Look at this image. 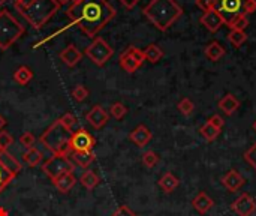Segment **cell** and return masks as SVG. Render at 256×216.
<instances>
[{
    "label": "cell",
    "instance_id": "20",
    "mask_svg": "<svg viewBox=\"0 0 256 216\" xmlns=\"http://www.w3.org/2000/svg\"><path fill=\"white\" fill-rule=\"evenodd\" d=\"M118 63H120L122 69H123L124 72H128V74H134V72H136V71L141 68V65L130 56V53L128 51V48L120 54Z\"/></svg>",
    "mask_w": 256,
    "mask_h": 216
},
{
    "label": "cell",
    "instance_id": "46",
    "mask_svg": "<svg viewBox=\"0 0 256 216\" xmlns=\"http://www.w3.org/2000/svg\"><path fill=\"white\" fill-rule=\"evenodd\" d=\"M4 126H6V119H4V117H3V116L0 114V131H2V129L4 128Z\"/></svg>",
    "mask_w": 256,
    "mask_h": 216
},
{
    "label": "cell",
    "instance_id": "21",
    "mask_svg": "<svg viewBox=\"0 0 256 216\" xmlns=\"http://www.w3.org/2000/svg\"><path fill=\"white\" fill-rule=\"evenodd\" d=\"M14 81L16 83V84H20V86H26V84H28L32 80H33V71L28 68V66H26V65H22V66H20V68H16L15 69V72H14Z\"/></svg>",
    "mask_w": 256,
    "mask_h": 216
},
{
    "label": "cell",
    "instance_id": "10",
    "mask_svg": "<svg viewBox=\"0 0 256 216\" xmlns=\"http://www.w3.org/2000/svg\"><path fill=\"white\" fill-rule=\"evenodd\" d=\"M231 210L238 216H252L256 212V201L250 194L243 192L231 204Z\"/></svg>",
    "mask_w": 256,
    "mask_h": 216
},
{
    "label": "cell",
    "instance_id": "26",
    "mask_svg": "<svg viewBox=\"0 0 256 216\" xmlns=\"http://www.w3.org/2000/svg\"><path fill=\"white\" fill-rule=\"evenodd\" d=\"M144 57H146L147 62L154 65V63H158L164 57V50L159 45H156V44H150L144 50Z\"/></svg>",
    "mask_w": 256,
    "mask_h": 216
},
{
    "label": "cell",
    "instance_id": "27",
    "mask_svg": "<svg viewBox=\"0 0 256 216\" xmlns=\"http://www.w3.org/2000/svg\"><path fill=\"white\" fill-rule=\"evenodd\" d=\"M70 153H72V159L75 161V164L82 168H87L96 159L93 152H70Z\"/></svg>",
    "mask_w": 256,
    "mask_h": 216
},
{
    "label": "cell",
    "instance_id": "36",
    "mask_svg": "<svg viewBox=\"0 0 256 216\" xmlns=\"http://www.w3.org/2000/svg\"><path fill=\"white\" fill-rule=\"evenodd\" d=\"M18 141H20V144H21L26 150H27V149H33L34 144H36V138H34V135H33L32 132H24V134H21L20 138H18Z\"/></svg>",
    "mask_w": 256,
    "mask_h": 216
},
{
    "label": "cell",
    "instance_id": "38",
    "mask_svg": "<svg viewBox=\"0 0 256 216\" xmlns=\"http://www.w3.org/2000/svg\"><path fill=\"white\" fill-rule=\"evenodd\" d=\"M58 120H60L62 125H63L66 129H69V131H72V128L76 125V117H75V114H72V113H64Z\"/></svg>",
    "mask_w": 256,
    "mask_h": 216
},
{
    "label": "cell",
    "instance_id": "9",
    "mask_svg": "<svg viewBox=\"0 0 256 216\" xmlns=\"http://www.w3.org/2000/svg\"><path fill=\"white\" fill-rule=\"evenodd\" d=\"M94 146H96V138L86 128H80L78 131L70 134L69 138L70 152H93Z\"/></svg>",
    "mask_w": 256,
    "mask_h": 216
},
{
    "label": "cell",
    "instance_id": "4",
    "mask_svg": "<svg viewBox=\"0 0 256 216\" xmlns=\"http://www.w3.org/2000/svg\"><path fill=\"white\" fill-rule=\"evenodd\" d=\"M70 131L66 129L62 122L57 119L52 122L39 137V141L45 149L52 152L54 155H69V138H70Z\"/></svg>",
    "mask_w": 256,
    "mask_h": 216
},
{
    "label": "cell",
    "instance_id": "25",
    "mask_svg": "<svg viewBox=\"0 0 256 216\" xmlns=\"http://www.w3.org/2000/svg\"><path fill=\"white\" fill-rule=\"evenodd\" d=\"M80 183L86 188V189H88V191H93L98 185H99V176L94 173V171H92V170H87V171H84L81 176H80Z\"/></svg>",
    "mask_w": 256,
    "mask_h": 216
},
{
    "label": "cell",
    "instance_id": "49",
    "mask_svg": "<svg viewBox=\"0 0 256 216\" xmlns=\"http://www.w3.org/2000/svg\"><path fill=\"white\" fill-rule=\"evenodd\" d=\"M4 3H6V0H0V6H2V5H4Z\"/></svg>",
    "mask_w": 256,
    "mask_h": 216
},
{
    "label": "cell",
    "instance_id": "50",
    "mask_svg": "<svg viewBox=\"0 0 256 216\" xmlns=\"http://www.w3.org/2000/svg\"><path fill=\"white\" fill-rule=\"evenodd\" d=\"M252 128H254V129H255V131H256V120H255V122H254V125H252Z\"/></svg>",
    "mask_w": 256,
    "mask_h": 216
},
{
    "label": "cell",
    "instance_id": "18",
    "mask_svg": "<svg viewBox=\"0 0 256 216\" xmlns=\"http://www.w3.org/2000/svg\"><path fill=\"white\" fill-rule=\"evenodd\" d=\"M76 182H78V179L74 176V173H66V174H63V176H60V177H58L56 182H52V183H54V186L57 188L58 192L68 194V192L76 185Z\"/></svg>",
    "mask_w": 256,
    "mask_h": 216
},
{
    "label": "cell",
    "instance_id": "22",
    "mask_svg": "<svg viewBox=\"0 0 256 216\" xmlns=\"http://www.w3.org/2000/svg\"><path fill=\"white\" fill-rule=\"evenodd\" d=\"M0 161H2V164H3L10 173H14L15 176L21 171V164H20L8 150H0Z\"/></svg>",
    "mask_w": 256,
    "mask_h": 216
},
{
    "label": "cell",
    "instance_id": "12",
    "mask_svg": "<svg viewBox=\"0 0 256 216\" xmlns=\"http://www.w3.org/2000/svg\"><path fill=\"white\" fill-rule=\"evenodd\" d=\"M201 24L212 33H216L225 23H224V18L222 15L216 11V9H212V11H207L202 14V17L200 18Z\"/></svg>",
    "mask_w": 256,
    "mask_h": 216
},
{
    "label": "cell",
    "instance_id": "6",
    "mask_svg": "<svg viewBox=\"0 0 256 216\" xmlns=\"http://www.w3.org/2000/svg\"><path fill=\"white\" fill-rule=\"evenodd\" d=\"M214 9L222 15L225 26L230 27L238 15L255 14L256 0H214Z\"/></svg>",
    "mask_w": 256,
    "mask_h": 216
},
{
    "label": "cell",
    "instance_id": "39",
    "mask_svg": "<svg viewBox=\"0 0 256 216\" xmlns=\"http://www.w3.org/2000/svg\"><path fill=\"white\" fill-rule=\"evenodd\" d=\"M128 51L130 53V56H132L140 65H142V63L146 62V57H144V51H142V50H140V48L130 45V47H128Z\"/></svg>",
    "mask_w": 256,
    "mask_h": 216
},
{
    "label": "cell",
    "instance_id": "35",
    "mask_svg": "<svg viewBox=\"0 0 256 216\" xmlns=\"http://www.w3.org/2000/svg\"><path fill=\"white\" fill-rule=\"evenodd\" d=\"M249 26V18L248 15H238L237 18L232 20V23L230 24V29L231 30H246V27Z\"/></svg>",
    "mask_w": 256,
    "mask_h": 216
},
{
    "label": "cell",
    "instance_id": "24",
    "mask_svg": "<svg viewBox=\"0 0 256 216\" xmlns=\"http://www.w3.org/2000/svg\"><path fill=\"white\" fill-rule=\"evenodd\" d=\"M42 159H44V155H42V152L38 150L36 147L27 149V150L22 153V161H24L28 167H32V168L38 167V165L42 162Z\"/></svg>",
    "mask_w": 256,
    "mask_h": 216
},
{
    "label": "cell",
    "instance_id": "29",
    "mask_svg": "<svg viewBox=\"0 0 256 216\" xmlns=\"http://www.w3.org/2000/svg\"><path fill=\"white\" fill-rule=\"evenodd\" d=\"M228 41L231 45H234L236 48H240L246 41H248V35L243 30H231L228 35Z\"/></svg>",
    "mask_w": 256,
    "mask_h": 216
},
{
    "label": "cell",
    "instance_id": "5",
    "mask_svg": "<svg viewBox=\"0 0 256 216\" xmlns=\"http://www.w3.org/2000/svg\"><path fill=\"white\" fill-rule=\"evenodd\" d=\"M26 33V27L8 11H0V50H9L22 35Z\"/></svg>",
    "mask_w": 256,
    "mask_h": 216
},
{
    "label": "cell",
    "instance_id": "2",
    "mask_svg": "<svg viewBox=\"0 0 256 216\" xmlns=\"http://www.w3.org/2000/svg\"><path fill=\"white\" fill-rule=\"evenodd\" d=\"M142 14L158 30L166 32L183 15V8L176 0H150Z\"/></svg>",
    "mask_w": 256,
    "mask_h": 216
},
{
    "label": "cell",
    "instance_id": "14",
    "mask_svg": "<svg viewBox=\"0 0 256 216\" xmlns=\"http://www.w3.org/2000/svg\"><path fill=\"white\" fill-rule=\"evenodd\" d=\"M244 183H246L244 177H243L237 170H230V171L222 177V185H224L230 192H237Z\"/></svg>",
    "mask_w": 256,
    "mask_h": 216
},
{
    "label": "cell",
    "instance_id": "3",
    "mask_svg": "<svg viewBox=\"0 0 256 216\" xmlns=\"http://www.w3.org/2000/svg\"><path fill=\"white\" fill-rule=\"evenodd\" d=\"M20 15L36 30H40L60 9L56 0H33L26 6H15Z\"/></svg>",
    "mask_w": 256,
    "mask_h": 216
},
{
    "label": "cell",
    "instance_id": "31",
    "mask_svg": "<svg viewBox=\"0 0 256 216\" xmlns=\"http://www.w3.org/2000/svg\"><path fill=\"white\" fill-rule=\"evenodd\" d=\"M159 161H160V158L154 150H147L142 153V164L147 168H154L159 164Z\"/></svg>",
    "mask_w": 256,
    "mask_h": 216
},
{
    "label": "cell",
    "instance_id": "40",
    "mask_svg": "<svg viewBox=\"0 0 256 216\" xmlns=\"http://www.w3.org/2000/svg\"><path fill=\"white\" fill-rule=\"evenodd\" d=\"M244 161H246L249 165H252L256 170V143L255 144H252V147L244 153Z\"/></svg>",
    "mask_w": 256,
    "mask_h": 216
},
{
    "label": "cell",
    "instance_id": "33",
    "mask_svg": "<svg viewBox=\"0 0 256 216\" xmlns=\"http://www.w3.org/2000/svg\"><path fill=\"white\" fill-rule=\"evenodd\" d=\"M72 98L76 101V102H84L87 98H88V95H90V92H88V89L87 87H84L82 84H76L74 89H72Z\"/></svg>",
    "mask_w": 256,
    "mask_h": 216
},
{
    "label": "cell",
    "instance_id": "1",
    "mask_svg": "<svg viewBox=\"0 0 256 216\" xmlns=\"http://www.w3.org/2000/svg\"><path fill=\"white\" fill-rule=\"evenodd\" d=\"M116 14V9L108 0H75L66 11L69 20L92 39L114 20Z\"/></svg>",
    "mask_w": 256,
    "mask_h": 216
},
{
    "label": "cell",
    "instance_id": "17",
    "mask_svg": "<svg viewBox=\"0 0 256 216\" xmlns=\"http://www.w3.org/2000/svg\"><path fill=\"white\" fill-rule=\"evenodd\" d=\"M219 108L226 114V116H232L238 108H240V101L237 99V96H234L232 93L225 95L220 101H219Z\"/></svg>",
    "mask_w": 256,
    "mask_h": 216
},
{
    "label": "cell",
    "instance_id": "42",
    "mask_svg": "<svg viewBox=\"0 0 256 216\" xmlns=\"http://www.w3.org/2000/svg\"><path fill=\"white\" fill-rule=\"evenodd\" d=\"M111 216H138L132 209H129L128 206H120Z\"/></svg>",
    "mask_w": 256,
    "mask_h": 216
},
{
    "label": "cell",
    "instance_id": "13",
    "mask_svg": "<svg viewBox=\"0 0 256 216\" xmlns=\"http://www.w3.org/2000/svg\"><path fill=\"white\" fill-rule=\"evenodd\" d=\"M153 138L152 131L146 126V125H138L130 134H129V140L136 146V147H146Z\"/></svg>",
    "mask_w": 256,
    "mask_h": 216
},
{
    "label": "cell",
    "instance_id": "41",
    "mask_svg": "<svg viewBox=\"0 0 256 216\" xmlns=\"http://www.w3.org/2000/svg\"><path fill=\"white\" fill-rule=\"evenodd\" d=\"M195 3H196V6H198L201 11H204V12L214 9V0H195Z\"/></svg>",
    "mask_w": 256,
    "mask_h": 216
},
{
    "label": "cell",
    "instance_id": "16",
    "mask_svg": "<svg viewBox=\"0 0 256 216\" xmlns=\"http://www.w3.org/2000/svg\"><path fill=\"white\" fill-rule=\"evenodd\" d=\"M192 206H194V209H195L198 213L204 215V213H207L208 210H212V207L214 206V201H213V198H210L206 192H200V194L192 200Z\"/></svg>",
    "mask_w": 256,
    "mask_h": 216
},
{
    "label": "cell",
    "instance_id": "19",
    "mask_svg": "<svg viewBox=\"0 0 256 216\" xmlns=\"http://www.w3.org/2000/svg\"><path fill=\"white\" fill-rule=\"evenodd\" d=\"M159 188L165 192V194H171V192H174L177 188H178V185H180V180H178V177L176 176V174H172L171 171H168V173H165L160 179H159Z\"/></svg>",
    "mask_w": 256,
    "mask_h": 216
},
{
    "label": "cell",
    "instance_id": "28",
    "mask_svg": "<svg viewBox=\"0 0 256 216\" xmlns=\"http://www.w3.org/2000/svg\"><path fill=\"white\" fill-rule=\"evenodd\" d=\"M200 132H201V135H202L207 141H214V140L219 137L220 129H218V128H214L212 123L206 122V123L200 128Z\"/></svg>",
    "mask_w": 256,
    "mask_h": 216
},
{
    "label": "cell",
    "instance_id": "30",
    "mask_svg": "<svg viewBox=\"0 0 256 216\" xmlns=\"http://www.w3.org/2000/svg\"><path fill=\"white\" fill-rule=\"evenodd\" d=\"M128 114V107L122 102H114L110 107V116L114 117L116 120H122Z\"/></svg>",
    "mask_w": 256,
    "mask_h": 216
},
{
    "label": "cell",
    "instance_id": "15",
    "mask_svg": "<svg viewBox=\"0 0 256 216\" xmlns=\"http://www.w3.org/2000/svg\"><path fill=\"white\" fill-rule=\"evenodd\" d=\"M81 57H82V53H81L75 45H68V47L60 53V60H62L66 66H69V68L76 66V65L80 63Z\"/></svg>",
    "mask_w": 256,
    "mask_h": 216
},
{
    "label": "cell",
    "instance_id": "32",
    "mask_svg": "<svg viewBox=\"0 0 256 216\" xmlns=\"http://www.w3.org/2000/svg\"><path fill=\"white\" fill-rule=\"evenodd\" d=\"M14 179H15V174L10 173V171L2 164V161H0V192H2Z\"/></svg>",
    "mask_w": 256,
    "mask_h": 216
},
{
    "label": "cell",
    "instance_id": "48",
    "mask_svg": "<svg viewBox=\"0 0 256 216\" xmlns=\"http://www.w3.org/2000/svg\"><path fill=\"white\" fill-rule=\"evenodd\" d=\"M56 2L62 6V5H64V3H68V2H70V0H56Z\"/></svg>",
    "mask_w": 256,
    "mask_h": 216
},
{
    "label": "cell",
    "instance_id": "44",
    "mask_svg": "<svg viewBox=\"0 0 256 216\" xmlns=\"http://www.w3.org/2000/svg\"><path fill=\"white\" fill-rule=\"evenodd\" d=\"M138 2H140V0H120V3H122L124 8H128V9L135 8V6L138 5Z\"/></svg>",
    "mask_w": 256,
    "mask_h": 216
},
{
    "label": "cell",
    "instance_id": "47",
    "mask_svg": "<svg viewBox=\"0 0 256 216\" xmlns=\"http://www.w3.org/2000/svg\"><path fill=\"white\" fill-rule=\"evenodd\" d=\"M0 216H8V212L3 207H0Z\"/></svg>",
    "mask_w": 256,
    "mask_h": 216
},
{
    "label": "cell",
    "instance_id": "43",
    "mask_svg": "<svg viewBox=\"0 0 256 216\" xmlns=\"http://www.w3.org/2000/svg\"><path fill=\"white\" fill-rule=\"evenodd\" d=\"M208 123H212L214 128H218V129H220V131H222V128H224V125H225V122H224L222 116H219V114L212 116V117L208 119Z\"/></svg>",
    "mask_w": 256,
    "mask_h": 216
},
{
    "label": "cell",
    "instance_id": "11",
    "mask_svg": "<svg viewBox=\"0 0 256 216\" xmlns=\"http://www.w3.org/2000/svg\"><path fill=\"white\" fill-rule=\"evenodd\" d=\"M86 120L90 123L92 128L94 129H102L108 120H110V114L105 111V108L102 105H94L92 107V110L86 114Z\"/></svg>",
    "mask_w": 256,
    "mask_h": 216
},
{
    "label": "cell",
    "instance_id": "23",
    "mask_svg": "<svg viewBox=\"0 0 256 216\" xmlns=\"http://www.w3.org/2000/svg\"><path fill=\"white\" fill-rule=\"evenodd\" d=\"M206 56H207L208 60L218 62V60H220V59L225 56V48H224V45H220L218 41H213V42H210V44L206 47Z\"/></svg>",
    "mask_w": 256,
    "mask_h": 216
},
{
    "label": "cell",
    "instance_id": "8",
    "mask_svg": "<svg viewBox=\"0 0 256 216\" xmlns=\"http://www.w3.org/2000/svg\"><path fill=\"white\" fill-rule=\"evenodd\" d=\"M74 170L75 165L68 155H54L42 165V171L51 179V182H56L66 173H74Z\"/></svg>",
    "mask_w": 256,
    "mask_h": 216
},
{
    "label": "cell",
    "instance_id": "7",
    "mask_svg": "<svg viewBox=\"0 0 256 216\" xmlns=\"http://www.w3.org/2000/svg\"><path fill=\"white\" fill-rule=\"evenodd\" d=\"M86 56L90 59V62L99 68L105 66L106 62L114 56V48L100 36H96L90 45H87L86 48Z\"/></svg>",
    "mask_w": 256,
    "mask_h": 216
},
{
    "label": "cell",
    "instance_id": "34",
    "mask_svg": "<svg viewBox=\"0 0 256 216\" xmlns=\"http://www.w3.org/2000/svg\"><path fill=\"white\" fill-rule=\"evenodd\" d=\"M177 108H178V111L183 114V116H190L192 113H194V110H195V105H194V102H192V99L190 98H183L178 104H177Z\"/></svg>",
    "mask_w": 256,
    "mask_h": 216
},
{
    "label": "cell",
    "instance_id": "45",
    "mask_svg": "<svg viewBox=\"0 0 256 216\" xmlns=\"http://www.w3.org/2000/svg\"><path fill=\"white\" fill-rule=\"evenodd\" d=\"M33 0H14V3H15V6H26V5H28V3H32Z\"/></svg>",
    "mask_w": 256,
    "mask_h": 216
},
{
    "label": "cell",
    "instance_id": "37",
    "mask_svg": "<svg viewBox=\"0 0 256 216\" xmlns=\"http://www.w3.org/2000/svg\"><path fill=\"white\" fill-rule=\"evenodd\" d=\"M14 144V137L8 131H0V150H8Z\"/></svg>",
    "mask_w": 256,
    "mask_h": 216
}]
</instances>
